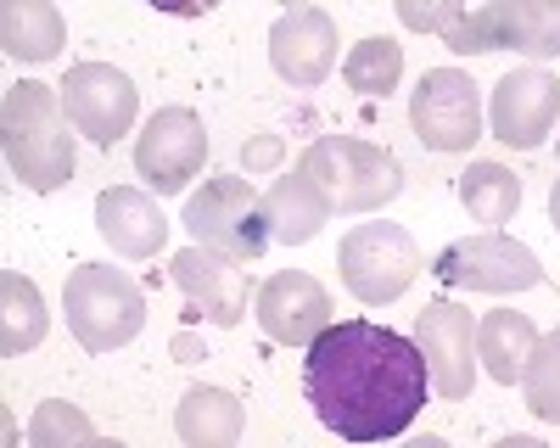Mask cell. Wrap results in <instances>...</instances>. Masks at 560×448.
I'll return each mask as SVG.
<instances>
[{
	"label": "cell",
	"instance_id": "10",
	"mask_svg": "<svg viewBox=\"0 0 560 448\" xmlns=\"http://www.w3.org/2000/svg\"><path fill=\"white\" fill-rule=\"evenodd\" d=\"M57 90H62L68 123L79 134H90L96 146H113L118 134L135 129L140 90H135V79L124 68H113V62H79V68H68V79Z\"/></svg>",
	"mask_w": 560,
	"mask_h": 448
},
{
	"label": "cell",
	"instance_id": "32",
	"mask_svg": "<svg viewBox=\"0 0 560 448\" xmlns=\"http://www.w3.org/2000/svg\"><path fill=\"white\" fill-rule=\"evenodd\" d=\"M549 219H555V231H560V179H555V191H549Z\"/></svg>",
	"mask_w": 560,
	"mask_h": 448
},
{
	"label": "cell",
	"instance_id": "17",
	"mask_svg": "<svg viewBox=\"0 0 560 448\" xmlns=\"http://www.w3.org/2000/svg\"><path fill=\"white\" fill-rule=\"evenodd\" d=\"M96 231L124 258H158L163 241H168V219L152 202V191H140V186H107L96 197Z\"/></svg>",
	"mask_w": 560,
	"mask_h": 448
},
{
	"label": "cell",
	"instance_id": "22",
	"mask_svg": "<svg viewBox=\"0 0 560 448\" xmlns=\"http://www.w3.org/2000/svg\"><path fill=\"white\" fill-rule=\"evenodd\" d=\"M45 331H51V314H45L39 286L23 269H7V275H0V347H7V358L34 353L45 342Z\"/></svg>",
	"mask_w": 560,
	"mask_h": 448
},
{
	"label": "cell",
	"instance_id": "24",
	"mask_svg": "<svg viewBox=\"0 0 560 448\" xmlns=\"http://www.w3.org/2000/svg\"><path fill=\"white\" fill-rule=\"evenodd\" d=\"M459 202L477 224H510L522 208V179L504 163H471L459 174Z\"/></svg>",
	"mask_w": 560,
	"mask_h": 448
},
{
	"label": "cell",
	"instance_id": "14",
	"mask_svg": "<svg viewBox=\"0 0 560 448\" xmlns=\"http://www.w3.org/2000/svg\"><path fill=\"white\" fill-rule=\"evenodd\" d=\"M269 62L275 73L298 84V90H314L331 79L337 68V17L325 7H292L280 12L275 28H269Z\"/></svg>",
	"mask_w": 560,
	"mask_h": 448
},
{
	"label": "cell",
	"instance_id": "12",
	"mask_svg": "<svg viewBox=\"0 0 560 448\" xmlns=\"http://www.w3.org/2000/svg\"><path fill=\"white\" fill-rule=\"evenodd\" d=\"M258 326L269 342H287V347H314L325 331H331V292H325L308 269H280L258 286Z\"/></svg>",
	"mask_w": 560,
	"mask_h": 448
},
{
	"label": "cell",
	"instance_id": "25",
	"mask_svg": "<svg viewBox=\"0 0 560 448\" xmlns=\"http://www.w3.org/2000/svg\"><path fill=\"white\" fill-rule=\"evenodd\" d=\"M342 79H348V90H359V96H393L398 79H404V45L393 34L359 39L348 51V62H342Z\"/></svg>",
	"mask_w": 560,
	"mask_h": 448
},
{
	"label": "cell",
	"instance_id": "2",
	"mask_svg": "<svg viewBox=\"0 0 560 448\" xmlns=\"http://www.w3.org/2000/svg\"><path fill=\"white\" fill-rule=\"evenodd\" d=\"M0 141H7V163L34 197H51L73 179V134H68V107L62 90L39 84V79H18L0 102Z\"/></svg>",
	"mask_w": 560,
	"mask_h": 448
},
{
	"label": "cell",
	"instance_id": "6",
	"mask_svg": "<svg viewBox=\"0 0 560 448\" xmlns=\"http://www.w3.org/2000/svg\"><path fill=\"white\" fill-rule=\"evenodd\" d=\"M337 263H342V286L370 308L404 297L415 286V275L427 269L415 236L404 231V224H387V219L353 224V231L342 236V247H337Z\"/></svg>",
	"mask_w": 560,
	"mask_h": 448
},
{
	"label": "cell",
	"instance_id": "15",
	"mask_svg": "<svg viewBox=\"0 0 560 448\" xmlns=\"http://www.w3.org/2000/svg\"><path fill=\"white\" fill-rule=\"evenodd\" d=\"M168 275L185 292V308H191L197 320L224 326V331L242 326V314H247V275L230 258H219V252L191 241V247H179L168 258Z\"/></svg>",
	"mask_w": 560,
	"mask_h": 448
},
{
	"label": "cell",
	"instance_id": "21",
	"mask_svg": "<svg viewBox=\"0 0 560 448\" xmlns=\"http://www.w3.org/2000/svg\"><path fill=\"white\" fill-rule=\"evenodd\" d=\"M68 45V23L51 0H12L0 12V51L18 62H51Z\"/></svg>",
	"mask_w": 560,
	"mask_h": 448
},
{
	"label": "cell",
	"instance_id": "11",
	"mask_svg": "<svg viewBox=\"0 0 560 448\" xmlns=\"http://www.w3.org/2000/svg\"><path fill=\"white\" fill-rule=\"evenodd\" d=\"M415 347L427 358V376L438 398H465L477 387V320L471 308H459L448 297L427 303L415 320Z\"/></svg>",
	"mask_w": 560,
	"mask_h": 448
},
{
	"label": "cell",
	"instance_id": "1",
	"mask_svg": "<svg viewBox=\"0 0 560 448\" xmlns=\"http://www.w3.org/2000/svg\"><path fill=\"white\" fill-rule=\"evenodd\" d=\"M303 392L325 432L348 443H387L415 426L432 376L409 337L376 320H337L303 358Z\"/></svg>",
	"mask_w": 560,
	"mask_h": 448
},
{
	"label": "cell",
	"instance_id": "4",
	"mask_svg": "<svg viewBox=\"0 0 560 448\" xmlns=\"http://www.w3.org/2000/svg\"><path fill=\"white\" fill-rule=\"evenodd\" d=\"M62 314H68V331L79 337L84 353H113V347L140 337V326H147V297L113 263H79L62 286Z\"/></svg>",
	"mask_w": 560,
	"mask_h": 448
},
{
	"label": "cell",
	"instance_id": "9",
	"mask_svg": "<svg viewBox=\"0 0 560 448\" xmlns=\"http://www.w3.org/2000/svg\"><path fill=\"white\" fill-rule=\"evenodd\" d=\"M202 163H208L202 113H191V107H158L147 118V129H140V141H135V174L147 179V191H158V197L185 191Z\"/></svg>",
	"mask_w": 560,
	"mask_h": 448
},
{
	"label": "cell",
	"instance_id": "7",
	"mask_svg": "<svg viewBox=\"0 0 560 448\" xmlns=\"http://www.w3.org/2000/svg\"><path fill=\"white\" fill-rule=\"evenodd\" d=\"M409 123L420 146L432 152H471L482 141V96L477 79L459 68H427L409 96Z\"/></svg>",
	"mask_w": 560,
	"mask_h": 448
},
{
	"label": "cell",
	"instance_id": "33",
	"mask_svg": "<svg viewBox=\"0 0 560 448\" xmlns=\"http://www.w3.org/2000/svg\"><path fill=\"white\" fill-rule=\"evenodd\" d=\"M84 448H124V443H118V437H90Z\"/></svg>",
	"mask_w": 560,
	"mask_h": 448
},
{
	"label": "cell",
	"instance_id": "30",
	"mask_svg": "<svg viewBox=\"0 0 560 448\" xmlns=\"http://www.w3.org/2000/svg\"><path fill=\"white\" fill-rule=\"evenodd\" d=\"M404 448H448V443H443V437H438V432H427V437H409V443H404Z\"/></svg>",
	"mask_w": 560,
	"mask_h": 448
},
{
	"label": "cell",
	"instance_id": "27",
	"mask_svg": "<svg viewBox=\"0 0 560 448\" xmlns=\"http://www.w3.org/2000/svg\"><path fill=\"white\" fill-rule=\"evenodd\" d=\"M90 437L96 432H90L84 410H73V403H62V398L39 403L34 421H28V448H84Z\"/></svg>",
	"mask_w": 560,
	"mask_h": 448
},
{
	"label": "cell",
	"instance_id": "5",
	"mask_svg": "<svg viewBox=\"0 0 560 448\" xmlns=\"http://www.w3.org/2000/svg\"><path fill=\"white\" fill-rule=\"evenodd\" d=\"M185 231L197 236V247L230 258V263H253L269 252V224H264V197L253 191V179L242 174H219L202 179V191L185 202Z\"/></svg>",
	"mask_w": 560,
	"mask_h": 448
},
{
	"label": "cell",
	"instance_id": "16",
	"mask_svg": "<svg viewBox=\"0 0 560 448\" xmlns=\"http://www.w3.org/2000/svg\"><path fill=\"white\" fill-rule=\"evenodd\" d=\"M482 51H522L533 62L560 57V0H493L477 7Z\"/></svg>",
	"mask_w": 560,
	"mask_h": 448
},
{
	"label": "cell",
	"instance_id": "20",
	"mask_svg": "<svg viewBox=\"0 0 560 448\" xmlns=\"http://www.w3.org/2000/svg\"><path fill=\"white\" fill-rule=\"evenodd\" d=\"M533 347H538V331H533L527 314H516V308H493V314L477 320V358L488 365V376L499 387H516L527 376Z\"/></svg>",
	"mask_w": 560,
	"mask_h": 448
},
{
	"label": "cell",
	"instance_id": "18",
	"mask_svg": "<svg viewBox=\"0 0 560 448\" xmlns=\"http://www.w3.org/2000/svg\"><path fill=\"white\" fill-rule=\"evenodd\" d=\"M264 224H269V247H303L331 224V202L319 197L314 179L292 168L264 191Z\"/></svg>",
	"mask_w": 560,
	"mask_h": 448
},
{
	"label": "cell",
	"instance_id": "29",
	"mask_svg": "<svg viewBox=\"0 0 560 448\" xmlns=\"http://www.w3.org/2000/svg\"><path fill=\"white\" fill-rule=\"evenodd\" d=\"M174 358H185V365H197V358H208V353H202V342H197L191 331H179V337H174Z\"/></svg>",
	"mask_w": 560,
	"mask_h": 448
},
{
	"label": "cell",
	"instance_id": "19",
	"mask_svg": "<svg viewBox=\"0 0 560 448\" xmlns=\"http://www.w3.org/2000/svg\"><path fill=\"white\" fill-rule=\"evenodd\" d=\"M242 403L224 387H191L174 410V432L185 448H236L242 443Z\"/></svg>",
	"mask_w": 560,
	"mask_h": 448
},
{
	"label": "cell",
	"instance_id": "13",
	"mask_svg": "<svg viewBox=\"0 0 560 448\" xmlns=\"http://www.w3.org/2000/svg\"><path fill=\"white\" fill-rule=\"evenodd\" d=\"M560 118V79L544 73V68H516L493 84V107H488V123H493V141L516 146V152H533L549 141V129Z\"/></svg>",
	"mask_w": 560,
	"mask_h": 448
},
{
	"label": "cell",
	"instance_id": "26",
	"mask_svg": "<svg viewBox=\"0 0 560 448\" xmlns=\"http://www.w3.org/2000/svg\"><path fill=\"white\" fill-rule=\"evenodd\" d=\"M522 392H527V410L549 426H560V326L549 337H538L533 358H527V376H522Z\"/></svg>",
	"mask_w": 560,
	"mask_h": 448
},
{
	"label": "cell",
	"instance_id": "3",
	"mask_svg": "<svg viewBox=\"0 0 560 448\" xmlns=\"http://www.w3.org/2000/svg\"><path fill=\"white\" fill-rule=\"evenodd\" d=\"M298 174L314 179L331 213H376L404 191V163L387 146L353 141V134H319L298 157Z\"/></svg>",
	"mask_w": 560,
	"mask_h": 448
},
{
	"label": "cell",
	"instance_id": "23",
	"mask_svg": "<svg viewBox=\"0 0 560 448\" xmlns=\"http://www.w3.org/2000/svg\"><path fill=\"white\" fill-rule=\"evenodd\" d=\"M398 23L438 34L459 57H482V23H477V7H465V0H398Z\"/></svg>",
	"mask_w": 560,
	"mask_h": 448
},
{
	"label": "cell",
	"instance_id": "31",
	"mask_svg": "<svg viewBox=\"0 0 560 448\" xmlns=\"http://www.w3.org/2000/svg\"><path fill=\"white\" fill-rule=\"evenodd\" d=\"M493 448H549V443H538V437H504V443H493Z\"/></svg>",
	"mask_w": 560,
	"mask_h": 448
},
{
	"label": "cell",
	"instance_id": "28",
	"mask_svg": "<svg viewBox=\"0 0 560 448\" xmlns=\"http://www.w3.org/2000/svg\"><path fill=\"white\" fill-rule=\"evenodd\" d=\"M242 157H247V174H258V168H275V163H280V141H275V134H258V141H253Z\"/></svg>",
	"mask_w": 560,
	"mask_h": 448
},
{
	"label": "cell",
	"instance_id": "8",
	"mask_svg": "<svg viewBox=\"0 0 560 448\" xmlns=\"http://www.w3.org/2000/svg\"><path fill=\"white\" fill-rule=\"evenodd\" d=\"M432 275L454 292H527L544 281V263L533 247L510 241V236H465V241H448L438 258H432Z\"/></svg>",
	"mask_w": 560,
	"mask_h": 448
}]
</instances>
